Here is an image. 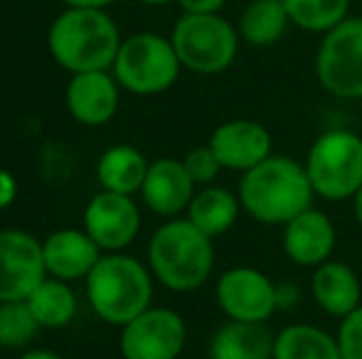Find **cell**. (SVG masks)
Instances as JSON below:
<instances>
[{"label":"cell","instance_id":"6da1fadb","mask_svg":"<svg viewBox=\"0 0 362 359\" xmlns=\"http://www.w3.org/2000/svg\"><path fill=\"white\" fill-rule=\"evenodd\" d=\"M121 42L114 18L96 8H64L47 30L49 54L69 74L111 69Z\"/></svg>","mask_w":362,"mask_h":359},{"label":"cell","instance_id":"7a4b0ae2","mask_svg":"<svg viewBox=\"0 0 362 359\" xmlns=\"http://www.w3.org/2000/svg\"><path fill=\"white\" fill-rule=\"evenodd\" d=\"M315 200L305 165L288 155H269L242 175L239 202L252 219L262 224H286Z\"/></svg>","mask_w":362,"mask_h":359},{"label":"cell","instance_id":"3957f363","mask_svg":"<svg viewBox=\"0 0 362 359\" xmlns=\"http://www.w3.org/2000/svg\"><path fill=\"white\" fill-rule=\"evenodd\" d=\"M148 269L168 291H197L215 269L212 236L197 229L190 219H170L158 226L148 244Z\"/></svg>","mask_w":362,"mask_h":359},{"label":"cell","instance_id":"277c9868","mask_svg":"<svg viewBox=\"0 0 362 359\" xmlns=\"http://www.w3.org/2000/svg\"><path fill=\"white\" fill-rule=\"evenodd\" d=\"M86 283L94 312L109 325L124 327L134 317L151 308L153 300V273L134 256L121 251L104 254L99 264L91 269Z\"/></svg>","mask_w":362,"mask_h":359},{"label":"cell","instance_id":"5b68a950","mask_svg":"<svg viewBox=\"0 0 362 359\" xmlns=\"http://www.w3.org/2000/svg\"><path fill=\"white\" fill-rule=\"evenodd\" d=\"M239 39L242 37L237 28L219 13H182L170 32L182 69L202 77H215L232 67L239 52Z\"/></svg>","mask_w":362,"mask_h":359},{"label":"cell","instance_id":"8992f818","mask_svg":"<svg viewBox=\"0 0 362 359\" xmlns=\"http://www.w3.org/2000/svg\"><path fill=\"white\" fill-rule=\"evenodd\" d=\"M303 165L315 197L353 200L362 185V135L345 128L325 130L313 140Z\"/></svg>","mask_w":362,"mask_h":359},{"label":"cell","instance_id":"52a82bcc","mask_svg":"<svg viewBox=\"0 0 362 359\" xmlns=\"http://www.w3.org/2000/svg\"><path fill=\"white\" fill-rule=\"evenodd\" d=\"M180 59L170 37L158 32H136L121 42L111 74L121 89L136 96L163 94L180 77Z\"/></svg>","mask_w":362,"mask_h":359},{"label":"cell","instance_id":"ba28073f","mask_svg":"<svg viewBox=\"0 0 362 359\" xmlns=\"http://www.w3.org/2000/svg\"><path fill=\"white\" fill-rule=\"evenodd\" d=\"M315 77L328 94L345 101L362 99V18L348 15L323 35L315 54Z\"/></svg>","mask_w":362,"mask_h":359},{"label":"cell","instance_id":"9c48e42d","mask_svg":"<svg viewBox=\"0 0 362 359\" xmlns=\"http://www.w3.org/2000/svg\"><path fill=\"white\" fill-rule=\"evenodd\" d=\"M217 305L229 320L239 322H267L281 305L279 288L267 273L252 266H237L219 276Z\"/></svg>","mask_w":362,"mask_h":359},{"label":"cell","instance_id":"30bf717a","mask_svg":"<svg viewBox=\"0 0 362 359\" xmlns=\"http://www.w3.org/2000/svg\"><path fill=\"white\" fill-rule=\"evenodd\" d=\"M185 320L170 308H148L121 327L124 359H177L185 350Z\"/></svg>","mask_w":362,"mask_h":359},{"label":"cell","instance_id":"8fae6325","mask_svg":"<svg viewBox=\"0 0 362 359\" xmlns=\"http://www.w3.org/2000/svg\"><path fill=\"white\" fill-rule=\"evenodd\" d=\"M45 278L42 241L20 229L0 231V303L28 300Z\"/></svg>","mask_w":362,"mask_h":359},{"label":"cell","instance_id":"7c38bea8","mask_svg":"<svg viewBox=\"0 0 362 359\" xmlns=\"http://www.w3.org/2000/svg\"><path fill=\"white\" fill-rule=\"evenodd\" d=\"M139 229L141 212L131 195L101 190L84 209V231L106 254L124 251L139 236Z\"/></svg>","mask_w":362,"mask_h":359},{"label":"cell","instance_id":"4fadbf2b","mask_svg":"<svg viewBox=\"0 0 362 359\" xmlns=\"http://www.w3.org/2000/svg\"><path fill=\"white\" fill-rule=\"evenodd\" d=\"M210 148L224 170L244 175L272 155V133L259 121L232 118L212 130Z\"/></svg>","mask_w":362,"mask_h":359},{"label":"cell","instance_id":"5bb4252c","mask_svg":"<svg viewBox=\"0 0 362 359\" xmlns=\"http://www.w3.org/2000/svg\"><path fill=\"white\" fill-rule=\"evenodd\" d=\"M119 82L109 69L72 74L64 91V104L81 126H104L119 111Z\"/></svg>","mask_w":362,"mask_h":359},{"label":"cell","instance_id":"9a60e30c","mask_svg":"<svg viewBox=\"0 0 362 359\" xmlns=\"http://www.w3.org/2000/svg\"><path fill=\"white\" fill-rule=\"evenodd\" d=\"M335 224L325 212L310 209L300 212L291 221L284 224V251L296 266L303 269H315L325 264L335 249Z\"/></svg>","mask_w":362,"mask_h":359},{"label":"cell","instance_id":"2e32d148","mask_svg":"<svg viewBox=\"0 0 362 359\" xmlns=\"http://www.w3.org/2000/svg\"><path fill=\"white\" fill-rule=\"evenodd\" d=\"M195 187L197 185L187 175L182 160L158 158L148 168L141 197L151 212L160 217H175L190 207L192 197H195Z\"/></svg>","mask_w":362,"mask_h":359},{"label":"cell","instance_id":"e0dca14e","mask_svg":"<svg viewBox=\"0 0 362 359\" xmlns=\"http://www.w3.org/2000/svg\"><path fill=\"white\" fill-rule=\"evenodd\" d=\"M42 256L47 276L69 283L89 276L99 264L101 249L86 231L59 229L42 241Z\"/></svg>","mask_w":362,"mask_h":359},{"label":"cell","instance_id":"ac0fdd59","mask_svg":"<svg viewBox=\"0 0 362 359\" xmlns=\"http://www.w3.org/2000/svg\"><path fill=\"white\" fill-rule=\"evenodd\" d=\"M310 293H313V300L318 303L320 310L340 317V320L362 305L360 278L343 261L328 259L325 264L315 266L313 278H310Z\"/></svg>","mask_w":362,"mask_h":359},{"label":"cell","instance_id":"d6986e66","mask_svg":"<svg viewBox=\"0 0 362 359\" xmlns=\"http://www.w3.org/2000/svg\"><path fill=\"white\" fill-rule=\"evenodd\" d=\"M274 337L264 322L229 320L212 335L210 359H274Z\"/></svg>","mask_w":362,"mask_h":359},{"label":"cell","instance_id":"ffe728a7","mask_svg":"<svg viewBox=\"0 0 362 359\" xmlns=\"http://www.w3.org/2000/svg\"><path fill=\"white\" fill-rule=\"evenodd\" d=\"M148 168H151V163L144 158L141 150H136L134 145L119 143L104 150L99 165H96V178H99L101 190L119 192V195H136L144 187Z\"/></svg>","mask_w":362,"mask_h":359},{"label":"cell","instance_id":"44dd1931","mask_svg":"<svg viewBox=\"0 0 362 359\" xmlns=\"http://www.w3.org/2000/svg\"><path fill=\"white\" fill-rule=\"evenodd\" d=\"M239 212H242L239 195H232L229 190L217 185H205L192 197L190 207H187V219L215 239V236L227 234L237 224Z\"/></svg>","mask_w":362,"mask_h":359},{"label":"cell","instance_id":"7402d4cb","mask_svg":"<svg viewBox=\"0 0 362 359\" xmlns=\"http://www.w3.org/2000/svg\"><path fill=\"white\" fill-rule=\"evenodd\" d=\"M288 25L284 0H252L239 15L237 32L252 47H272L286 35Z\"/></svg>","mask_w":362,"mask_h":359},{"label":"cell","instance_id":"603a6c76","mask_svg":"<svg viewBox=\"0 0 362 359\" xmlns=\"http://www.w3.org/2000/svg\"><path fill=\"white\" fill-rule=\"evenodd\" d=\"M274 359H343L338 337L310 322L286 325L274 337Z\"/></svg>","mask_w":362,"mask_h":359},{"label":"cell","instance_id":"cb8c5ba5","mask_svg":"<svg viewBox=\"0 0 362 359\" xmlns=\"http://www.w3.org/2000/svg\"><path fill=\"white\" fill-rule=\"evenodd\" d=\"M28 305L37 317L40 327L59 330L67 327L76 315V296L67 281L47 276L33 293L28 296Z\"/></svg>","mask_w":362,"mask_h":359},{"label":"cell","instance_id":"d4e9b609","mask_svg":"<svg viewBox=\"0 0 362 359\" xmlns=\"http://www.w3.org/2000/svg\"><path fill=\"white\" fill-rule=\"evenodd\" d=\"M291 25L305 32L325 35L350 13V0H284Z\"/></svg>","mask_w":362,"mask_h":359},{"label":"cell","instance_id":"484cf974","mask_svg":"<svg viewBox=\"0 0 362 359\" xmlns=\"http://www.w3.org/2000/svg\"><path fill=\"white\" fill-rule=\"evenodd\" d=\"M40 332V322L33 315L28 300L0 303V347L23 350Z\"/></svg>","mask_w":362,"mask_h":359},{"label":"cell","instance_id":"4316f807","mask_svg":"<svg viewBox=\"0 0 362 359\" xmlns=\"http://www.w3.org/2000/svg\"><path fill=\"white\" fill-rule=\"evenodd\" d=\"M182 165H185V170L192 178V182H195V185H202V187L212 185V182L217 180L219 170H224L222 163L217 160L215 150L210 148V143L187 150L185 158H182Z\"/></svg>","mask_w":362,"mask_h":359},{"label":"cell","instance_id":"83f0119b","mask_svg":"<svg viewBox=\"0 0 362 359\" xmlns=\"http://www.w3.org/2000/svg\"><path fill=\"white\" fill-rule=\"evenodd\" d=\"M338 347L343 359H362V305L340 320Z\"/></svg>","mask_w":362,"mask_h":359},{"label":"cell","instance_id":"f1b7e54d","mask_svg":"<svg viewBox=\"0 0 362 359\" xmlns=\"http://www.w3.org/2000/svg\"><path fill=\"white\" fill-rule=\"evenodd\" d=\"M177 5L182 8V13L212 15V13H222L227 0H177Z\"/></svg>","mask_w":362,"mask_h":359},{"label":"cell","instance_id":"f546056e","mask_svg":"<svg viewBox=\"0 0 362 359\" xmlns=\"http://www.w3.org/2000/svg\"><path fill=\"white\" fill-rule=\"evenodd\" d=\"M15 197H18V180L8 170H0V212L8 209L15 202Z\"/></svg>","mask_w":362,"mask_h":359},{"label":"cell","instance_id":"4dcf8cb0","mask_svg":"<svg viewBox=\"0 0 362 359\" xmlns=\"http://www.w3.org/2000/svg\"><path fill=\"white\" fill-rule=\"evenodd\" d=\"M64 8H96V10H106L111 8L119 0H62Z\"/></svg>","mask_w":362,"mask_h":359},{"label":"cell","instance_id":"1f68e13d","mask_svg":"<svg viewBox=\"0 0 362 359\" xmlns=\"http://www.w3.org/2000/svg\"><path fill=\"white\" fill-rule=\"evenodd\" d=\"M20 359H62V357L54 355V352H49V350H33V352H25Z\"/></svg>","mask_w":362,"mask_h":359},{"label":"cell","instance_id":"d6a6232c","mask_svg":"<svg viewBox=\"0 0 362 359\" xmlns=\"http://www.w3.org/2000/svg\"><path fill=\"white\" fill-rule=\"evenodd\" d=\"M353 212H355V219L362 224V185H360V190L353 195Z\"/></svg>","mask_w":362,"mask_h":359},{"label":"cell","instance_id":"836d02e7","mask_svg":"<svg viewBox=\"0 0 362 359\" xmlns=\"http://www.w3.org/2000/svg\"><path fill=\"white\" fill-rule=\"evenodd\" d=\"M144 5H151V8H160V5H170V3H177V0H139Z\"/></svg>","mask_w":362,"mask_h":359}]
</instances>
